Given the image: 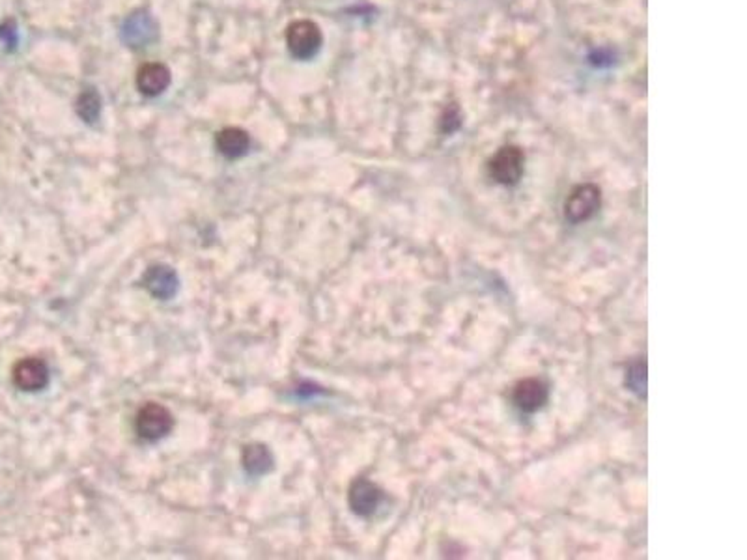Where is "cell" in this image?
<instances>
[{
    "mask_svg": "<svg viewBox=\"0 0 747 560\" xmlns=\"http://www.w3.org/2000/svg\"><path fill=\"white\" fill-rule=\"evenodd\" d=\"M321 43H324V36H321V30L314 21L299 19L286 30L288 50L297 60L314 58L320 53Z\"/></svg>",
    "mask_w": 747,
    "mask_h": 560,
    "instance_id": "1",
    "label": "cell"
},
{
    "mask_svg": "<svg viewBox=\"0 0 747 560\" xmlns=\"http://www.w3.org/2000/svg\"><path fill=\"white\" fill-rule=\"evenodd\" d=\"M174 428V417L161 403L150 402L142 405L135 417V430L146 441H159Z\"/></svg>",
    "mask_w": 747,
    "mask_h": 560,
    "instance_id": "2",
    "label": "cell"
},
{
    "mask_svg": "<svg viewBox=\"0 0 747 560\" xmlns=\"http://www.w3.org/2000/svg\"><path fill=\"white\" fill-rule=\"evenodd\" d=\"M489 176L501 185H516L525 171V154L518 146H504L488 165Z\"/></svg>",
    "mask_w": 747,
    "mask_h": 560,
    "instance_id": "3",
    "label": "cell"
},
{
    "mask_svg": "<svg viewBox=\"0 0 747 560\" xmlns=\"http://www.w3.org/2000/svg\"><path fill=\"white\" fill-rule=\"evenodd\" d=\"M600 202H602V195L597 185H592V183L577 185L566 198L565 215L574 225L585 223V220H589L594 213L598 211Z\"/></svg>",
    "mask_w": 747,
    "mask_h": 560,
    "instance_id": "4",
    "label": "cell"
},
{
    "mask_svg": "<svg viewBox=\"0 0 747 560\" xmlns=\"http://www.w3.org/2000/svg\"><path fill=\"white\" fill-rule=\"evenodd\" d=\"M12 378L15 387H19L25 393H38L49 385V368L42 359L28 357L15 363L12 370Z\"/></svg>",
    "mask_w": 747,
    "mask_h": 560,
    "instance_id": "5",
    "label": "cell"
},
{
    "mask_svg": "<svg viewBox=\"0 0 747 560\" xmlns=\"http://www.w3.org/2000/svg\"><path fill=\"white\" fill-rule=\"evenodd\" d=\"M381 499V489L366 479H358L350 487V508L353 514L361 518H368L376 512Z\"/></svg>",
    "mask_w": 747,
    "mask_h": 560,
    "instance_id": "6",
    "label": "cell"
},
{
    "mask_svg": "<svg viewBox=\"0 0 747 560\" xmlns=\"http://www.w3.org/2000/svg\"><path fill=\"white\" fill-rule=\"evenodd\" d=\"M171 81L173 73L165 64L150 62L144 64L137 73V88L148 97H156L171 87Z\"/></svg>",
    "mask_w": 747,
    "mask_h": 560,
    "instance_id": "7",
    "label": "cell"
},
{
    "mask_svg": "<svg viewBox=\"0 0 747 560\" xmlns=\"http://www.w3.org/2000/svg\"><path fill=\"white\" fill-rule=\"evenodd\" d=\"M144 288L156 299H171L178 290V275L168 265H151L144 273Z\"/></svg>",
    "mask_w": 747,
    "mask_h": 560,
    "instance_id": "8",
    "label": "cell"
},
{
    "mask_svg": "<svg viewBox=\"0 0 747 560\" xmlns=\"http://www.w3.org/2000/svg\"><path fill=\"white\" fill-rule=\"evenodd\" d=\"M548 402V385L536 380L529 378L523 380L514 387V403L525 413H535L542 405Z\"/></svg>",
    "mask_w": 747,
    "mask_h": 560,
    "instance_id": "9",
    "label": "cell"
},
{
    "mask_svg": "<svg viewBox=\"0 0 747 560\" xmlns=\"http://www.w3.org/2000/svg\"><path fill=\"white\" fill-rule=\"evenodd\" d=\"M215 144L220 156H225L227 159H240L249 151L250 139L249 133L242 127H225L217 133Z\"/></svg>",
    "mask_w": 747,
    "mask_h": 560,
    "instance_id": "10",
    "label": "cell"
},
{
    "mask_svg": "<svg viewBox=\"0 0 747 560\" xmlns=\"http://www.w3.org/2000/svg\"><path fill=\"white\" fill-rule=\"evenodd\" d=\"M242 460H243L245 471L254 474V477H260V474H266L267 471H271V467H273V456H271V452L264 445L245 447Z\"/></svg>",
    "mask_w": 747,
    "mask_h": 560,
    "instance_id": "11",
    "label": "cell"
},
{
    "mask_svg": "<svg viewBox=\"0 0 747 560\" xmlns=\"http://www.w3.org/2000/svg\"><path fill=\"white\" fill-rule=\"evenodd\" d=\"M77 114L82 118L84 122L94 124L101 112V99L94 88L84 90L77 99Z\"/></svg>",
    "mask_w": 747,
    "mask_h": 560,
    "instance_id": "12",
    "label": "cell"
},
{
    "mask_svg": "<svg viewBox=\"0 0 747 560\" xmlns=\"http://www.w3.org/2000/svg\"><path fill=\"white\" fill-rule=\"evenodd\" d=\"M626 385L639 396L647 395V363L639 361L630 366L626 372Z\"/></svg>",
    "mask_w": 747,
    "mask_h": 560,
    "instance_id": "13",
    "label": "cell"
}]
</instances>
